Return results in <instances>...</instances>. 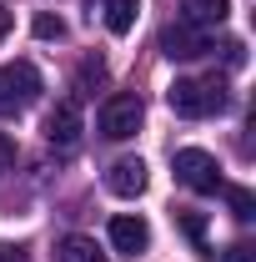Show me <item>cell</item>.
<instances>
[{"label": "cell", "instance_id": "6da1fadb", "mask_svg": "<svg viewBox=\"0 0 256 262\" xmlns=\"http://www.w3.org/2000/svg\"><path fill=\"white\" fill-rule=\"evenodd\" d=\"M166 106L176 111V116H186V121H206V116H221L231 96H226V81L221 76H181V81H171V91H166Z\"/></svg>", "mask_w": 256, "mask_h": 262}, {"label": "cell", "instance_id": "9c48e42d", "mask_svg": "<svg viewBox=\"0 0 256 262\" xmlns=\"http://www.w3.org/2000/svg\"><path fill=\"white\" fill-rule=\"evenodd\" d=\"M226 15H231V0H181V20H191L201 31L221 26Z\"/></svg>", "mask_w": 256, "mask_h": 262}, {"label": "cell", "instance_id": "8992f818", "mask_svg": "<svg viewBox=\"0 0 256 262\" xmlns=\"http://www.w3.org/2000/svg\"><path fill=\"white\" fill-rule=\"evenodd\" d=\"M81 131H86V121H81V101H75V96H65L61 106L45 116V141L61 146V151L81 146Z\"/></svg>", "mask_w": 256, "mask_h": 262}, {"label": "cell", "instance_id": "5b68a950", "mask_svg": "<svg viewBox=\"0 0 256 262\" xmlns=\"http://www.w3.org/2000/svg\"><path fill=\"white\" fill-rule=\"evenodd\" d=\"M161 51L171 56V61H196V56H206L211 51V35L191 26V20H171L166 31H161Z\"/></svg>", "mask_w": 256, "mask_h": 262}, {"label": "cell", "instance_id": "7a4b0ae2", "mask_svg": "<svg viewBox=\"0 0 256 262\" xmlns=\"http://www.w3.org/2000/svg\"><path fill=\"white\" fill-rule=\"evenodd\" d=\"M35 96H40V71L31 61L0 66V116H20L25 106H35Z\"/></svg>", "mask_w": 256, "mask_h": 262}, {"label": "cell", "instance_id": "7c38bea8", "mask_svg": "<svg viewBox=\"0 0 256 262\" xmlns=\"http://www.w3.org/2000/svg\"><path fill=\"white\" fill-rule=\"evenodd\" d=\"M221 192H226V207H231V217H236V222H251V217H256L251 187H221Z\"/></svg>", "mask_w": 256, "mask_h": 262}, {"label": "cell", "instance_id": "ba28073f", "mask_svg": "<svg viewBox=\"0 0 256 262\" xmlns=\"http://www.w3.org/2000/svg\"><path fill=\"white\" fill-rule=\"evenodd\" d=\"M106 187L116 196H141L146 192V162L141 157H121V162L106 171Z\"/></svg>", "mask_w": 256, "mask_h": 262}, {"label": "cell", "instance_id": "8fae6325", "mask_svg": "<svg viewBox=\"0 0 256 262\" xmlns=\"http://www.w3.org/2000/svg\"><path fill=\"white\" fill-rule=\"evenodd\" d=\"M56 262H111L106 252H100L91 237H65L61 252H56Z\"/></svg>", "mask_w": 256, "mask_h": 262}, {"label": "cell", "instance_id": "30bf717a", "mask_svg": "<svg viewBox=\"0 0 256 262\" xmlns=\"http://www.w3.org/2000/svg\"><path fill=\"white\" fill-rule=\"evenodd\" d=\"M136 15H141V0H106V31L111 35H131Z\"/></svg>", "mask_w": 256, "mask_h": 262}, {"label": "cell", "instance_id": "5bb4252c", "mask_svg": "<svg viewBox=\"0 0 256 262\" xmlns=\"http://www.w3.org/2000/svg\"><path fill=\"white\" fill-rule=\"evenodd\" d=\"M31 31L40 35V40H65V20H61V15H50V10H40Z\"/></svg>", "mask_w": 256, "mask_h": 262}, {"label": "cell", "instance_id": "4fadbf2b", "mask_svg": "<svg viewBox=\"0 0 256 262\" xmlns=\"http://www.w3.org/2000/svg\"><path fill=\"white\" fill-rule=\"evenodd\" d=\"M176 222H181V232L191 237L196 247H206V217H201V212H186V207H176Z\"/></svg>", "mask_w": 256, "mask_h": 262}, {"label": "cell", "instance_id": "ffe728a7", "mask_svg": "<svg viewBox=\"0 0 256 262\" xmlns=\"http://www.w3.org/2000/svg\"><path fill=\"white\" fill-rule=\"evenodd\" d=\"M10 26H15V20H10V10H0V40L10 35Z\"/></svg>", "mask_w": 256, "mask_h": 262}, {"label": "cell", "instance_id": "3957f363", "mask_svg": "<svg viewBox=\"0 0 256 262\" xmlns=\"http://www.w3.org/2000/svg\"><path fill=\"white\" fill-rule=\"evenodd\" d=\"M171 166H176V177H181L191 192H201V196H216L226 187L221 162H216L211 151H201V146H181V151L171 157Z\"/></svg>", "mask_w": 256, "mask_h": 262}, {"label": "cell", "instance_id": "9a60e30c", "mask_svg": "<svg viewBox=\"0 0 256 262\" xmlns=\"http://www.w3.org/2000/svg\"><path fill=\"white\" fill-rule=\"evenodd\" d=\"M100 81H106V66H100V61H86V66H81V86H100Z\"/></svg>", "mask_w": 256, "mask_h": 262}, {"label": "cell", "instance_id": "e0dca14e", "mask_svg": "<svg viewBox=\"0 0 256 262\" xmlns=\"http://www.w3.org/2000/svg\"><path fill=\"white\" fill-rule=\"evenodd\" d=\"M10 162H15V141L0 131V171H10Z\"/></svg>", "mask_w": 256, "mask_h": 262}, {"label": "cell", "instance_id": "ac0fdd59", "mask_svg": "<svg viewBox=\"0 0 256 262\" xmlns=\"http://www.w3.org/2000/svg\"><path fill=\"white\" fill-rule=\"evenodd\" d=\"M0 262H31V257H25V247H15V242H0Z\"/></svg>", "mask_w": 256, "mask_h": 262}, {"label": "cell", "instance_id": "52a82bcc", "mask_svg": "<svg viewBox=\"0 0 256 262\" xmlns=\"http://www.w3.org/2000/svg\"><path fill=\"white\" fill-rule=\"evenodd\" d=\"M111 247L126 252V257H141V252L151 247V222H146V217H131V212L111 217Z\"/></svg>", "mask_w": 256, "mask_h": 262}, {"label": "cell", "instance_id": "d6986e66", "mask_svg": "<svg viewBox=\"0 0 256 262\" xmlns=\"http://www.w3.org/2000/svg\"><path fill=\"white\" fill-rule=\"evenodd\" d=\"M246 61V46L241 40H226V66H241Z\"/></svg>", "mask_w": 256, "mask_h": 262}, {"label": "cell", "instance_id": "277c9868", "mask_svg": "<svg viewBox=\"0 0 256 262\" xmlns=\"http://www.w3.org/2000/svg\"><path fill=\"white\" fill-rule=\"evenodd\" d=\"M141 121H146V106H141V96H131V91L106 96V101H100V111H96V126H100L106 141H126V136H136Z\"/></svg>", "mask_w": 256, "mask_h": 262}, {"label": "cell", "instance_id": "2e32d148", "mask_svg": "<svg viewBox=\"0 0 256 262\" xmlns=\"http://www.w3.org/2000/svg\"><path fill=\"white\" fill-rule=\"evenodd\" d=\"M221 262H256V247H246V242H236V247H226Z\"/></svg>", "mask_w": 256, "mask_h": 262}]
</instances>
